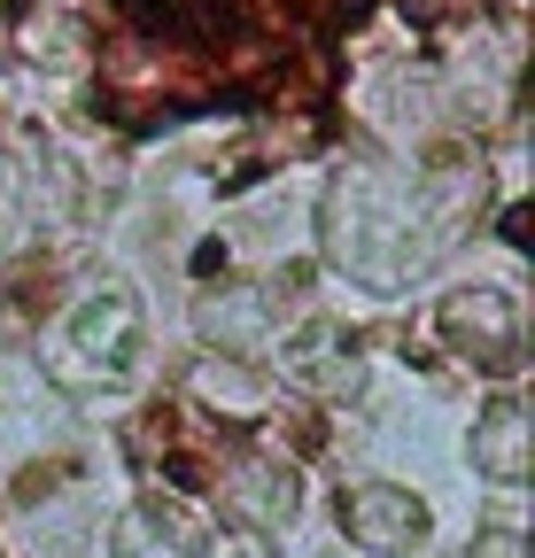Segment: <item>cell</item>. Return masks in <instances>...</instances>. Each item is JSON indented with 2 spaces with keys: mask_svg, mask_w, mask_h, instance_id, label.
Masks as SVG:
<instances>
[{
  "mask_svg": "<svg viewBox=\"0 0 535 558\" xmlns=\"http://www.w3.org/2000/svg\"><path fill=\"white\" fill-rule=\"evenodd\" d=\"M474 465L489 481H520L527 473V403L520 396H497L482 418H474Z\"/></svg>",
  "mask_w": 535,
  "mask_h": 558,
  "instance_id": "cell-6",
  "label": "cell"
},
{
  "mask_svg": "<svg viewBox=\"0 0 535 558\" xmlns=\"http://www.w3.org/2000/svg\"><path fill=\"white\" fill-rule=\"evenodd\" d=\"M226 512H233L241 527H280V520L295 512V473L272 465V458H241V465L226 473Z\"/></svg>",
  "mask_w": 535,
  "mask_h": 558,
  "instance_id": "cell-5",
  "label": "cell"
},
{
  "mask_svg": "<svg viewBox=\"0 0 535 558\" xmlns=\"http://www.w3.org/2000/svg\"><path fill=\"white\" fill-rule=\"evenodd\" d=\"M194 388H203V396H218L210 411H233V418H256V411H264L256 373H241V365H226V357H203V365H194Z\"/></svg>",
  "mask_w": 535,
  "mask_h": 558,
  "instance_id": "cell-7",
  "label": "cell"
},
{
  "mask_svg": "<svg viewBox=\"0 0 535 558\" xmlns=\"http://www.w3.org/2000/svg\"><path fill=\"white\" fill-rule=\"evenodd\" d=\"M132 365H141V303H132V288H94L78 295V311L62 318L47 333V373L54 388H117Z\"/></svg>",
  "mask_w": 535,
  "mask_h": 558,
  "instance_id": "cell-1",
  "label": "cell"
},
{
  "mask_svg": "<svg viewBox=\"0 0 535 558\" xmlns=\"http://www.w3.org/2000/svg\"><path fill=\"white\" fill-rule=\"evenodd\" d=\"M442 333L474 373H520V303L504 288H465L442 303Z\"/></svg>",
  "mask_w": 535,
  "mask_h": 558,
  "instance_id": "cell-2",
  "label": "cell"
},
{
  "mask_svg": "<svg viewBox=\"0 0 535 558\" xmlns=\"http://www.w3.org/2000/svg\"><path fill=\"white\" fill-rule=\"evenodd\" d=\"M117 558H218L210 527L179 505H141L117 527Z\"/></svg>",
  "mask_w": 535,
  "mask_h": 558,
  "instance_id": "cell-4",
  "label": "cell"
},
{
  "mask_svg": "<svg viewBox=\"0 0 535 558\" xmlns=\"http://www.w3.org/2000/svg\"><path fill=\"white\" fill-rule=\"evenodd\" d=\"M9 24H16V0H0V32H9Z\"/></svg>",
  "mask_w": 535,
  "mask_h": 558,
  "instance_id": "cell-9",
  "label": "cell"
},
{
  "mask_svg": "<svg viewBox=\"0 0 535 558\" xmlns=\"http://www.w3.org/2000/svg\"><path fill=\"white\" fill-rule=\"evenodd\" d=\"M342 527H350L357 550L396 558V550H420V543H427V505L412 497V488L365 481V488H350V497H342Z\"/></svg>",
  "mask_w": 535,
  "mask_h": 558,
  "instance_id": "cell-3",
  "label": "cell"
},
{
  "mask_svg": "<svg viewBox=\"0 0 535 558\" xmlns=\"http://www.w3.org/2000/svg\"><path fill=\"white\" fill-rule=\"evenodd\" d=\"M474 558H527V543H520V527H489L474 543Z\"/></svg>",
  "mask_w": 535,
  "mask_h": 558,
  "instance_id": "cell-8",
  "label": "cell"
}]
</instances>
